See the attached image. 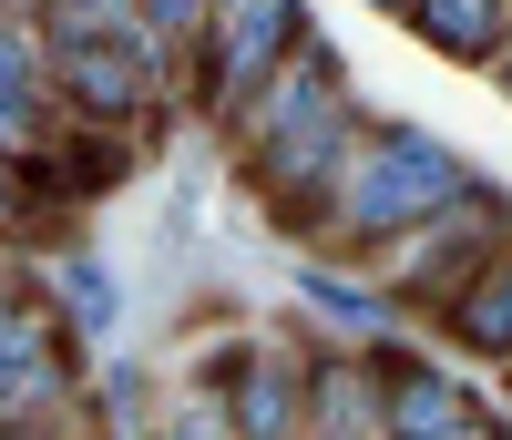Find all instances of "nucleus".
<instances>
[{"instance_id":"nucleus-8","label":"nucleus","mask_w":512,"mask_h":440,"mask_svg":"<svg viewBox=\"0 0 512 440\" xmlns=\"http://www.w3.org/2000/svg\"><path fill=\"white\" fill-rule=\"evenodd\" d=\"M226 420L256 440H287V430H308V348H287V338H246V359L226 369Z\"/></svg>"},{"instance_id":"nucleus-13","label":"nucleus","mask_w":512,"mask_h":440,"mask_svg":"<svg viewBox=\"0 0 512 440\" xmlns=\"http://www.w3.org/2000/svg\"><path fill=\"white\" fill-rule=\"evenodd\" d=\"M144 21L175 41V52H195V41H205V21H216V0H144Z\"/></svg>"},{"instance_id":"nucleus-12","label":"nucleus","mask_w":512,"mask_h":440,"mask_svg":"<svg viewBox=\"0 0 512 440\" xmlns=\"http://www.w3.org/2000/svg\"><path fill=\"white\" fill-rule=\"evenodd\" d=\"M62 318L93 338V328H113V277L103 267H72V297H62Z\"/></svg>"},{"instance_id":"nucleus-15","label":"nucleus","mask_w":512,"mask_h":440,"mask_svg":"<svg viewBox=\"0 0 512 440\" xmlns=\"http://www.w3.org/2000/svg\"><path fill=\"white\" fill-rule=\"evenodd\" d=\"M0 277H21V236H0Z\"/></svg>"},{"instance_id":"nucleus-6","label":"nucleus","mask_w":512,"mask_h":440,"mask_svg":"<svg viewBox=\"0 0 512 440\" xmlns=\"http://www.w3.org/2000/svg\"><path fill=\"white\" fill-rule=\"evenodd\" d=\"M369 359L390 379V440H492L502 430V410H482L472 379H451L441 359H420L400 338H369Z\"/></svg>"},{"instance_id":"nucleus-5","label":"nucleus","mask_w":512,"mask_h":440,"mask_svg":"<svg viewBox=\"0 0 512 440\" xmlns=\"http://www.w3.org/2000/svg\"><path fill=\"white\" fill-rule=\"evenodd\" d=\"M72 389H82V328L31 287L0 318V430H52Z\"/></svg>"},{"instance_id":"nucleus-1","label":"nucleus","mask_w":512,"mask_h":440,"mask_svg":"<svg viewBox=\"0 0 512 440\" xmlns=\"http://www.w3.org/2000/svg\"><path fill=\"white\" fill-rule=\"evenodd\" d=\"M461 185H472V164H461L451 144L400 134V123H369V134H359V154H349V174L328 185V205H318V226H308V236H328V246L369 256L379 236L420 226V215H431V205H451Z\"/></svg>"},{"instance_id":"nucleus-14","label":"nucleus","mask_w":512,"mask_h":440,"mask_svg":"<svg viewBox=\"0 0 512 440\" xmlns=\"http://www.w3.org/2000/svg\"><path fill=\"white\" fill-rule=\"evenodd\" d=\"M21 297H31V277H0V318H11V307H21Z\"/></svg>"},{"instance_id":"nucleus-4","label":"nucleus","mask_w":512,"mask_h":440,"mask_svg":"<svg viewBox=\"0 0 512 440\" xmlns=\"http://www.w3.org/2000/svg\"><path fill=\"white\" fill-rule=\"evenodd\" d=\"M52 41V31H41ZM52 93L72 113H93V123H134V134H164V113L185 103V82L175 72H154L123 31H72L52 41Z\"/></svg>"},{"instance_id":"nucleus-9","label":"nucleus","mask_w":512,"mask_h":440,"mask_svg":"<svg viewBox=\"0 0 512 440\" xmlns=\"http://www.w3.org/2000/svg\"><path fill=\"white\" fill-rule=\"evenodd\" d=\"M308 430H318V440H349V430H359V440H390V379H379L369 338L308 359Z\"/></svg>"},{"instance_id":"nucleus-19","label":"nucleus","mask_w":512,"mask_h":440,"mask_svg":"<svg viewBox=\"0 0 512 440\" xmlns=\"http://www.w3.org/2000/svg\"><path fill=\"white\" fill-rule=\"evenodd\" d=\"M502 379H512V369H502Z\"/></svg>"},{"instance_id":"nucleus-16","label":"nucleus","mask_w":512,"mask_h":440,"mask_svg":"<svg viewBox=\"0 0 512 440\" xmlns=\"http://www.w3.org/2000/svg\"><path fill=\"white\" fill-rule=\"evenodd\" d=\"M492 72H502V82H512V21H502V52H492Z\"/></svg>"},{"instance_id":"nucleus-11","label":"nucleus","mask_w":512,"mask_h":440,"mask_svg":"<svg viewBox=\"0 0 512 440\" xmlns=\"http://www.w3.org/2000/svg\"><path fill=\"white\" fill-rule=\"evenodd\" d=\"M420 41H431L441 62H472V72H492V52H502V21H512V0H410L400 11Z\"/></svg>"},{"instance_id":"nucleus-18","label":"nucleus","mask_w":512,"mask_h":440,"mask_svg":"<svg viewBox=\"0 0 512 440\" xmlns=\"http://www.w3.org/2000/svg\"><path fill=\"white\" fill-rule=\"evenodd\" d=\"M369 11H390V21H400V11H410V0H369Z\"/></svg>"},{"instance_id":"nucleus-7","label":"nucleus","mask_w":512,"mask_h":440,"mask_svg":"<svg viewBox=\"0 0 512 440\" xmlns=\"http://www.w3.org/2000/svg\"><path fill=\"white\" fill-rule=\"evenodd\" d=\"M328 103H349V72H338V52H328V41L308 31V41H297V52L267 72V82H256V93L226 113V144L236 154H267L277 134H297V123H318Z\"/></svg>"},{"instance_id":"nucleus-2","label":"nucleus","mask_w":512,"mask_h":440,"mask_svg":"<svg viewBox=\"0 0 512 440\" xmlns=\"http://www.w3.org/2000/svg\"><path fill=\"white\" fill-rule=\"evenodd\" d=\"M512 236V205L482 185V174H472V185H461L451 205H431V215H420V226H400V236H379L369 256H359V267L379 277V287H390V307H410V318H441V307L461 297V277H472L482 267V256Z\"/></svg>"},{"instance_id":"nucleus-10","label":"nucleus","mask_w":512,"mask_h":440,"mask_svg":"<svg viewBox=\"0 0 512 440\" xmlns=\"http://www.w3.org/2000/svg\"><path fill=\"white\" fill-rule=\"evenodd\" d=\"M431 328L461 348V359H482V369H512V236L482 256L472 277H461V297L441 307Z\"/></svg>"},{"instance_id":"nucleus-17","label":"nucleus","mask_w":512,"mask_h":440,"mask_svg":"<svg viewBox=\"0 0 512 440\" xmlns=\"http://www.w3.org/2000/svg\"><path fill=\"white\" fill-rule=\"evenodd\" d=\"M0 236H11V164H0Z\"/></svg>"},{"instance_id":"nucleus-3","label":"nucleus","mask_w":512,"mask_h":440,"mask_svg":"<svg viewBox=\"0 0 512 440\" xmlns=\"http://www.w3.org/2000/svg\"><path fill=\"white\" fill-rule=\"evenodd\" d=\"M297 41H308V0H216L205 41L185 52V103L226 134V113L297 52Z\"/></svg>"}]
</instances>
